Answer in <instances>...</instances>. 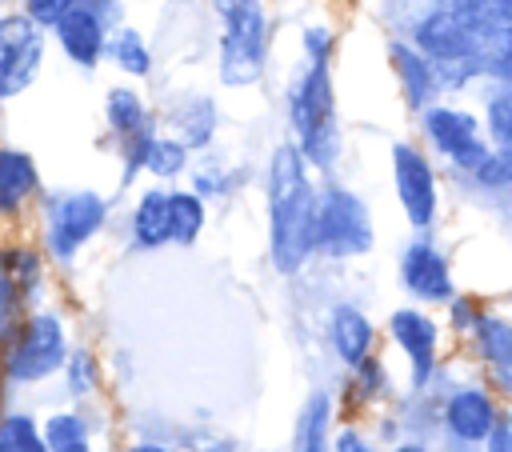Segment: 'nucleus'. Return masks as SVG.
Segmentation results:
<instances>
[{"mask_svg":"<svg viewBox=\"0 0 512 452\" xmlns=\"http://www.w3.org/2000/svg\"><path fill=\"white\" fill-rule=\"evenodd\" d=\"M268 208H272V256L280 272H296L316 248V192L304 176V152L280 144L268 172Z\"/></svg>","mask_w":512,"mask_h":452,"instance_id":"nucleus-1","label":"nucleus"},{"mask_svg":"<svg viewBox=\"0 0 512 452\" xmlns=\"http://www.w3.org/2000/svg\"><path fill=\"white\" fill-rule=\"evenodd\" d=\"M288 120L296 128L300 152L312 164L336 160L340 132H336V100H332L328 64H308V72L288 88Z\"/></svg>","mask_w":512,"mask_h":452,"instance_id":"nucleus-2","label":"nucleus"},{"mask_svg":"<svg viewBox=\"0 0 512 452\" xmlns=\"http://www.w3.org/2000/svg\"><path fill=\"white\" fill-rule=\"evenodd\" d=\"M264 72V12L260 4H244L224 16V36H220V80L232 88H244L260 80Z\"/></svg>","mask_w":512,"mask_h":452,"instance_id":"nucleus-3","label":"nucleus"},{"mask_svg":"<svg viewBox=\"0 0 512 452\" xmlns=\"http://www.w3.org/2000/svg\"><path fill=\"white\" fill-rule=\"evenodd\" d=\"M368 244H372V224L364 200L344 188H328L316 200V248L332 256H352L364 252Z\"/></svg>","mask_w":512,"mask_h":452,"instance_id":"nucleus-4","label":"nucleus"},{"mask_svg":"<svg viewBox=\"0 0 512 452\" xmlns=\"http://www.w3.org/2000/svg\"><path fill=\"white\" fill-rule=\"evenodd\" d=\"M44 60L40 24L28 16H0V100L24 92Z\"/></svg>","mask_w":512,"mask_h":452,"instance_id":"nucleus-5","label":"nucleus"},{"mask_svg":"<svg viewBox=\"0 0 512 452\" xmlns=\"http://www.w3.org/2000/svg\"><path fill=\"white\" fill-rule=\"evenodd\" d=\"M424 136L440 156H448L456 168L476 172L488 160V140L472 112L460 108H424Z\"/></svg>","mask_w":512,"mask_h":452,"instance_id":"nucleus-6","label":"nucleus"},{"mask_svg":"<svg viewBox=\"0 0 512 452\" xmlns=\"http://www.w3.org/2000/svg\"><path fill=\"white\" fill-rule=\"evenodd\" d=\"M392 180L412 228H428L436 220V172L416 144L392 148Z\"/></svg>","mask_w":512,"mask_h":452,"instance_id":"nucleus-7","label":"nucleus"},{"mask_svg":"<svg viewBox=\"0 0 512 452\" xmlns=\"http://www.w3.org/2000/svg\"><path fill=\"white\" fill-rule=\"evenodd\" d=\"M52 248L56 256H72L100 224H104V200L96 192H68L52 200Z\"/></svg>","mask_w":512,"mask_h":452,"instance_id":"nucleus-8","label":"nucleus"},{"mask_svg":"<svg viewBox=\"0 0 512 452\" xmlns=\"http://www.w3.org/2000/svg\"><path fill=\"white\" fill-rule=\"evenodd\" d=\"M60 364H64V332L52 316H36L24 328V336L12 352V376L16 380H36V376H48Z\"/></svg>","mask_w":512,"mask_h":452,"instance_id":"nucleus-9","label":"nucleus"},{"mask_svg":"<svg viewBox=\"0 0 512 452\" xmlns=\"http://www.w3.org/2000/svg\"><path fill=\"white\" fill-rule=\"evenodd\" d=\"M56 40H60V48L80 64V68H92L96 60H100V52H104V16L92 8V4H72L56 24Z\"/></svg>","mask_w":512,"mask_h":452,"instance_id":"nucleus-10","label":"nucleus"},{"mask_svg":"<svg viewBox=\"0 0 512 452\" xmlns=\"http://www.w3.org/2000/svg\"><path fill=\"white\" fill-rule=\"evenodd\" d=\"M400 276H404L408 292H416L420 300H448L452 296L448 264L432 244H412L400 260Z\"/></svg>","mask_w":512,"mask_h":452,"instance_id":"nucleus-11","label":"nucleus"},{"mask_svg":"<svg viewBox=\"0 0 512 452\" xmlns=\"http://www.w3.org/2000/svg\"><path fill=\"white\" fill-rule=\"evenodd\" d=\"M392 68L400 76V88H404V100L412 108H428V100L436 96L440 88V76H436V64L416 48V44H392Z\"/></svg>","mask_w":512,"mask_h":452,"instance_id":"nucleus-12","label":"nucleus"},{"mask_svg":"<svg viewBox=\"0 0 512 452\" xmlns=\"http://www.w3.org/2000/svg\"><path fill=\"white\" fill-rule=\"evenodd\" d=\"M392 336L400 340V348L408 352L412 368H416V380L428 376L432 368V356H436V324L424 316V312H412V308H400L392 316Z\"/></svg>","mask_w":512,"mask_h":452,"instance_id":"nucleus-13","label":"nucleus"},{"mask_svg":"<svg viewBox=\"0 0 512 452\" xmlns=\"http://www.w3.org/2000/svg\"><path fill=\"white\" fill-rule=\"evenodd\" d=\"M448 428L460 436V440H488L492 424H496V404L480 392V388H464L448 400Z\"/></svg>","mask_w":512,"mask_h":452,"instance_id":"nucleus-14","label":"nucleus"},{"mask_svg":"<svg viewBox=\"0 0 512 452\" xmlns=\"http://www.w3.org/2000/svg\"><path fill=\"white\" fill-rule=\"evenodd\" d=\"M36 188V164L24 152H0V212L24 204Z\"/></svg>","mask_w":512,"mask_h":452,"instance_id":"nucleus-15","label":"nucleus"},{"mask_svg":"<svg viewBox=\"0 0 512 452\" xmlns=\"http://www.w3.org/2000/svg\"><path fill=\"white\" fill-rule=\"evenodd\" d=\"M332 340H336V352L348 364H360L368 356V344H372V324L356 308H336V316H332Z\"/></svg>","mask_w":512,"mask_h":452,"instance_id":"nucleus-16","label":"nucleus"},{"mask_svg":"<svg viewBox=\"0 0 512 452\" xmlns=\"http://www.w3.org/2000/svg\"><path fill=\"white\" fill-rule=\"evenodd\" d=\"M132 232L140 244H160L172 240V220H168V192H144L132 216Z\"/></svg>","mask_w":512,"mask_h":452,"instance_id":"nucleus-17","label":"nucleus"},{"mask_svg":"<svg viewBox=\"0 0 512 452\" xmlns=\"http://www.w3.org/2000/svg\"><path fill=\"white\" fill-rule=\"evenodd\" d=\"M108 124L128 140L148 136V112H144V104L132 88H112L108 92Z\"/></svg>","mask_w":512,"mask_h":452,"instance_id":"nucleus-18","label":"nucleus"},{"mask_svg":"<svg viewBox=\"0 0 512 452\" xmlns=\"http://www.w3.org/2000/svg\"><path fill=\"white\" fill-rule=\"evenodd\" d=\"M476 344L480 352L500 368V364H512V324L500 320V316H476Z\"/></svg>","mask_w":512,"mask_h":452,"instance_id":"nucleus-19","label":"nucleus"},{"mask_svg":"<svg viewBox=\"0 0 512 452\" xmlns=\"http://www.w3.org/2000/svg\"><path fill=\"white\" fill-rule=\"evenodd\" d=\"M168 220H172V240L192 244L200 224H204V204L192 192H172L168 196Z\"/></svg>","mask_w":512,"mask_h":452,"instance_id":"nucleus-20","label":"nucleus"},{"mask_svg":"<svg viewBox=\"0 0 512 452\" xmlns=\"http://www.w3.org/2000/svg\"><path fill=\"white\" fill-rule=\"evenodd\" d=\"M324 428H328V396H312L296 428V452H324Z\"/></svg>","mask_w":512,"mask_h":452,"instance_id":"nucleus-21","label":"nucleus"},{"mask_svg":"<svg viewBox=\"0 0 512 452\" xmlns=\"http://www.w3.org/2000/svg\"><path fill=\"white\" fill-rule=\"evenodd\" d=\"M108 52H112V60H116L124 72H136V76H144L148 64H152V60H148V48H144V40H140L136 28H120V32L112 36Z\"/></svg>","mask_w":512,"mask_h":452,"instance_id":"nucleus-22","label":"nucleus"},{"mask_svg":"<svg viewBox=\"0 0 512 452\" xmlns=\"http://www.w3.org/2000/svg\"><path fill=\"white\" fill-rule=\"evenodd\" d=\"M0 452H44L36 424L28 416H8L0 424Z\"/></svg>","mask_w":512,"mask_h":452,"instance_id":"nucleus-23","label":"nucleus"},{"mask_svg":"<svg viewBox=\"0 0 512 452\" xmlns=\"http://www.w3.org/2000/svg\"><path fill=\"white\" fill-rule=\"evenodd\" d=\"M144 168L156 172V176H176L184 168V144L180 140H148L144 148Z\"/></svg>","mask_w":512,"mask_h":452,"instance_id":"nucleus-24","label":"nucleus"},{"mask_svg":"<svg viewBox=\"0 0 512 452\" xmlns=\"http://www.w3.org/2000/svg\"><path fill=\"white\" fill-rule=\"evenodd\" d=\"M488 132L500 148H512V84H504L488 100Z\"/></svg>","mask_w":512,"mask_h":452,"instance_id":"nucleus-25","label":"nucleus"},{"mask_svg":"<svg viewBox=\"0 0 512 452\" xmlns=\"http://www.w3.org/2000/svg\"><path fill=\"white\" fill-rule=\"evenodd\" d=\"M488 72L504 84H512V20L500 24V32L492 36V48H488Z\"/></svg>","mask_w":512,"mask_h":452,"instance_id":"nucleus-26","label":"nucleus"},{"mask_svg":"<svg viewBox=\"0 0 512 452\" xmlns=\"http://www.w3.org/2000/svg\"><path fill=\"white\" fill-rule=\"evenodd\" d=\"M48 440H52V448L84 444V424H80L76 416H52V424H48Z\"/></svg>","mask_w":512,"mask_h":452,"instance_id":"nucleus-27","label":"nucleus"},{"mask_svg":"<svg viewBox=\"0 0 512 452\" xmlns=\"http://www.w3.org/2000/svg\"><path fill=\"white\" fill-rule=\"evenodd\" d=\"M72 4H80V0H24V16L36 24H56Z\"/></svg>","mask_w":512,"mask_h":452,"instance_id":"nucleus-28","label":"nucleus"},{"mask_svg":"<svg viewBox=\"0 0 512 452\" xmlns=\"http://www.w3.org/2000/svg\"><path fill=\"white\" fill-rule=\"evenodd\" d=\"M488 452H512V412H496V424L488 432Z\"/></svg>","mask_w":512,"mask_h":452,"instance_id":"nucleus-29","label":"nucleus"},{"mask_svg":"<svg viewBox=\"0 0 512 452\" xmlns=\"http://www.w3.org/2000/svg\"><path fill=\"white\" fill-rule=\"evenodd\" d=\"M328 28H308L304 32V48H308V56H312V64H324L328 60Z\"/></svg>","mask_w":512,"mask_h":452,"instance_id":"nucleus-30","label":"nucleus"},{"mask_svg":"<svg viewBox=\"0 0 512 452\" xmlns=\"http://www.w3.org/2000/svg\"><path fill=\"white\" fill-rule=\"evenodd\" d=\"M336 452H372V448H368V444H364L356 432H344V436L336 440Z\"/></svg>","mask_w":512,"mask_h":452,"instance_id":"nucleus-31","label":"nucleus"},{"mask_svg":"<svg viewBox=\"0 0 512 452\" xmlns=\"http://www.w3.org/2000/svg\"><path fill=\"white\" fill-rule=\"evenodd\" d=\"M452 312H456V324H460V328H472V324H476V320H472L476 312H472V304H468V300H464V304H456Z\"/></svg>","mask_w":512,"mask_h":452,"instance_id":"nucleus-32","label":"nucleus"},{"mask_svg":"<svg viewBox=\"0 0 512 452\" xmlns=\"http://www.w3.org/2000/svg\"><path fill=\"white\" fill-rule=\"evenodd\" d=\"M244 4H252V0H212V8H216L220 16H228V12H236V8H244Z\"/></svg>","mask_w":512,"mask_h":452,"instance_id":"nucleus-33","label":"nucleus"},{"mask_svg":"<svg viewBox=\"0 0 512 452\" xmlns=\"http://www.w3.org/2000/svg\"><path fill=\"white\" fill-rule=\"evenodd\" d=\"M492 8H496V20H500V24L512 20V0H492Z\"/></svg>","mask_w":512,"mask_h":452,"instance_id":"nucleus-34","label":"nucleus"},{"mask_svg":"<svg viewBox=\"0 0 512 452\" xmlns=\"http://www.w3.org/2000/svg\"><path fill=\"white\" fill-rule=\"evenodd\" d=\"M500 380H504V388L512 392V364H500Z\"/></svg>","mask_w":512,"mask_h":452,"instance_id":"nucleus-35","label":"nucleus"},{"mask_svg":"<svg viewBox=\"0 0 512 452\" xmlns=\"http://www.w3.org/2000/svg\"><path fill=\"white\" fill-rule=\"evenodd\" d=\"M52 452H88L84 444H68V448H52Z\"/></svg>","mask_w":512,"mask_h":452,"instance_id":"nucleus-36","label":"nucleus"},{"mask_svg":"<svg viewBox=\"0 0 512 452\" xmlns=\"http://www.w3.org/2000/svg\"><path fill=\"white\" fill-rule=\"evenodd\" d=\"M132 452H164V448H156V444H140V448H132Z\"/></svg>","mask_w":512,"mask_h":452,"instance_id":"nucleus-37","label":"nucleus"},{"mask_svg":"<svg viewBox=\"0 0 512 452\" xmlns=\"http://www.w3.org/2000/svg\"><path fill=\"white\" fill-rule=\"evenodd\" d=\"M396 452H424V448H416V444H404V448H396Z\"/></svg>","mask_w":512,"mask_h":452,"instance_id":"nucleus-38","label":"nucleus"}]
</instances>
